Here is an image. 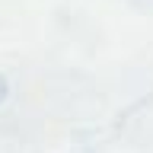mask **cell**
Instances as JSON below:
<instances>
[{"instance_id":"obj_1","label":"cell","mask_w":153,"mask_h":153,"mask_svg":"<svg viewBox=\"0 0 153 153\" xmlns=\"http://www.w3.org/2000/svg\"><path fill=\"white\" fill-rule=\"evenodd\" d=\"M121 3H128V7H137V10H147V13H153V0H121Z\"/></svg>"}]
</instances>
